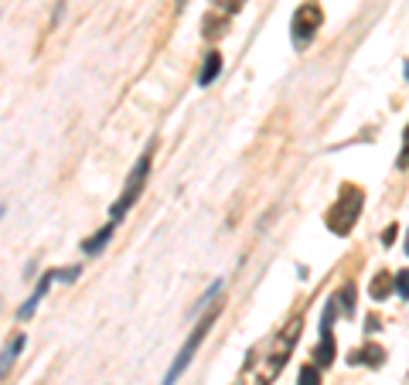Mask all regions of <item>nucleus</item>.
<instances>
[{
    "instance_id": "obj_18",
    "label": "nucleus",
    "mask_w": 409,
    "mask_h": 385,
    "mask_svg": "<svg viewBox=\"0 0 409 385\" xmlns=\"http://www.w3.org/2000/svg\"><path fill=\"white\" fill-rule=\"evenodd\" d=\"M406 252H409V246H406Z\"/></svg>"
},
{
    "instance_id": "obj_1",
    "label": "nucleus",
    "mask_w": 409,
    "mask_h": 385,
    "mask_svg": "<svg viewBox=\"0 0 409 385\" xmlns=\"http://www.w3.org/2000/svg\"><path fill=\"white\" fill-rule=\"evenodd\" d=\"M300 317H294V321L286 324V327H280L273 338L259 348V351L249 358V365L246 369L252 371V379H256V385H269L276 375H280V369L286 365V358H290V351H294V344H297L300 338Z\"/></svg>"
},
{
    "instance_id": "obj_8",
    "label": "nucleus",
    "mask_w": 409,
    "mask_h": 385,
    "mask_svg": "<svg viewBox=\"0 0 409 385\" xmlns=\"http://www.w3.org/2000/svg\"><path fill=\"white\" fill-rule=\"evenodd\" d=\"M219 72H222V58L212 51V55L204 58V65H202V76H198V82H202V86H208V82H215V76H219Z\"/></svg>"
},
{
    "instance_id": "obj_16",
    "label": "nucleus",
    "mask_w": 409,
    "mask_h": 385,
    "mask_svg": "<svg viewBox=\"0 0 409 385\" xmlns=\"http://www.w3.org/2000/svg\"><path fill=\"white\" fill-rule=\"evenodd\" d=\"M393 239H395V225H389V229L382 232V242H393Z\"/></svg>"
},
{
    "instance_id": "obj_13",
    "label": "nucleus",
    "mask_w": 409,
    "mask_h": 385,
    "mask_svg": "<svg viewBox=\"0 0 409 385\" xmlns=\"http://www.w3.org/2000/svg\"><path fill=\"white\" fill-rule=\"evenodd\" d=\"M24 348V338H14V344L7 348V358H4V369H11V361H14V354Z\"/></svg>"
},
{
    "instance_id": "obj_4",
    "label": "nucleus",
    "mask_w": 409,
    "mask_h": 385,
    "mask_svg": "<svg viewBox=\"0 0 409 385\" xmlns=\"http://www.w3.org/2000/svg\"><path fill=\"white\" fill-rule=\"evenodd\" d=\"M321 21H324V14H321V7H317L314 0H307V4H300L297 14H294V21H290V34H294V45L304 48L314 41L317 28H321Z\"/></svg>"
},
{
    "instance_id": "obj_14",
    "label": "nucleus",
    "mask_w": 409,
    "mask_h": 385,
    "mask_svg": "<svg viewBox=\"0 0 409 385\" xmlns=\"http://www.w3.org/2000/svg\"><path fill=\"white\" fill-rule=\"evenodd\" d=\"M345 314H348V317L355 314V287H351V283L345 287Z\"/></svg>"
},
{
    "instance_id": "obj_9",
    "label": "nucleus",
    "mask_w": 409,
    "mask_h": 385,
    "mask_svg": "<svg viewBox=\"0 0 409 385\" xmlns=\"http://www.w3.org/2000/svg\"><path fill=\"white\" fill-rule=\"evenodd\" d=\"M110 235H113V225H106V229H103V232H95L93 239H86V246H82V249H86V252L93 256V252H99V249H103V242H106Z\"/></svg>"
},
{
    "instance_id": "obj_11",
    "label": "nucleus",
    "mask_w": 409,
    "mask_h": 385,
    "mask_svg": "<svg viewBox=\"0 0 409 385\" xmlns=\"http://www.w3.org/2000/svg\"><path fill=\"white\" fill-rule=\"evenodd\" d=\"M297 385H321L317 365H304V369H300V382H297Z\"/></svg>"
},
{
    "instance_id": "obj_7",
    "label": "nucleus",
    "mask_w": 409,
    "mask_h": 385,
    "mask_svg": "<svg viewBox=\"0 0 409 385\" xmlns=\"http://www.w3.org/2000/svg\"><path fill=\"white\" fill-rule=\"evenodd\" d=\"M351 361H368L372 369H378V365L385 361V351H382V348H376V344H368V348H362V351L351 354Z\"/></svg>"
},
{
    "instance_id": "obj_10",
    "label": "nucleus",
    "mask_w": 409,
    "mask_h": 385,
    "mask_svg": "<svg viewBox=\"0 0 409 385\" xmlns=\"http://www.w3.org/2000/svg\"><path fill=\"white\" fill-rule=\"evenodd\" d=\"M393 287H395V277H389V273H378L376 283H372V297H385Z\"/></svg>"
},
{
    "instance_id": "obj_3",
    "label": "nucleus",
    "mask_w": 409,
    "mask_h": 385,
    "mask_svg": "<svg viewBox=\"0 0 409 385\" xmlns=\"http://www.w3.org/2000/svg\"><path fill=\"white\" fill-rule=\"evenodd\" d=\"M219 310H222V304H215V307L208 310V314H204L202 321L195 324V334H191V338L185 341V348L177 351V358H174V365L167 369V379H164L160 385H174V382H177V375H181V371H185V369L191 365V358H195V351H198V344L204 341V334H208V327L215 324V317H219Z\"/></svg>"
},
{
    "instance_id": "obj_12",
    "label": "nucleus",
    "mask_w": 409,
    "mask_h": 385,
    "mask_svg": "<svg viewBox=\"0 0 409 385\" xmlns=\"http://www.w3.org/2000/svg\"><path fill=\"white\" fill-rule=\"evenodd\" d=\"M395 290H399L403 300H409V270H399V273H395Z\"/></svg>"
},
{
    "instance_id": "obj_17",
    "label": "nucleus",
    "mask_w": 409,
    "mask_h": 385,
    "mask_svg": "<svg viewBox=\"0 0 409 385\" xmlns=\"http://www.w3.org/2000/svg\"><path fill=\"white\" fill-rule=\"evenodd\" d=\"M76 273H79L76 266H72V270H58V277H62V279H76Z\"/></svg>"
},
{
    "instance_id": "obj_2",
    "label": "nucleus",
    "mask_w": 409,
    "mask_h": 385,
    "mask_svg": "<svg viewBox=\"0 0 409 385\" xmlns=\"http://www.w3.org/2000/svg\"><path fill=\"white\" fill-rule=\"evenodd\" d=\"M362 205H365L362 191L345 185L341 188V195H338V201H334V208L328 212V229L334 232V235H348V232L355 229L358 215H362Z\"/></svg>"
},
{
    "instance_id": "obj_15",
    "label": "nucleus",
    "mask_w": 409,
    "mask_h": 385,
    "mask_svg": "<svg viewBox=\"0 0 409 385\" xmlns=\"http://www.w3.org/2000/svg\"><path fill=\"white\" fill-rule=\"evenodd\" d=\"M399 168H409V126H406V143H403V154H399Z\"/></svg>"
},
{
    "instance_id": "obj_6",
    "label": "nucleus",
    "mask_w": 409,
    "mask_h": 385,
    "mask_svg": "<svg viewBox=\"0 0 409 385\" xmlns=\"http://www.w3.org/2000/svg\"><path fill=\"white\" fill-rule=\"evenodd\" d=\"M331 317H334V307L324 310V321H321V344H317L314 351V365L317 369H324L334 361V334H331Z\"/></svg>"
},
{
    "instance_id": "obj_5",
    "label": "nucleus",
    "mask_w": 409,
    "mask_h": 385,
    "mask_svg": "<svg viewBox=\"0 0 409 385\" xmlns=\"http://www.w3.org/2000/svg\"><path fill=\"white\" fill-rule=\"evenodd\" d=\"M147 170H150V150L137 160V168H133V174H130V181H126V191L120 195V201L110 208V215H113V222H120V218L133 208V201L140 198V191H143V181H147Z\"/></svg>"
}]
</instances>
